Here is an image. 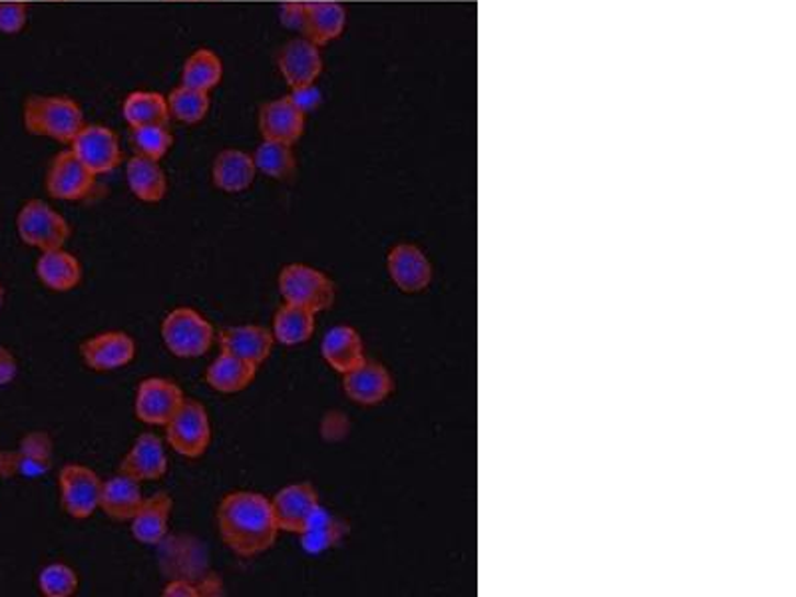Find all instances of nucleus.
Instances as JSON below:
<instances>
[{
    "mask_svg": "<svg viewBox=\"0 0 796 597\" xmlns=\"http://www.w3.org/2000/svg\"><path fill=\"white\" fill-rule=\"evenodd\" d=\"M215 522L223 545L244 560L269 552L279 536L271 500L259 492L225 494L217 506Z\"/></svg>",
    "mask_w": 796,
    "mask_h": 597,
    "instance_id": "obj_1",
    "label": "nucleus"
},
{
    "mask_svg": "<svg viewBox=\"0 0 796 597\" xmlns=\"http://www.w3.org/2000/svg\"><path fill=\"white\" fill-rule=\"evenodd\" d=\"M24 128L32 136L53 138L72 144L76 134L85 128V112L72 98L29 97L22 110Z\"/></svg>",
    "mask_w": 796,
    "mask_h": 597,
    "instance_id": "obj_2",
    "label": "nucleus"
},
{
    "mask_svg": "<svg viewBox=\"0 0 796 597\" xmlns=\"http://www.w3.org/2000/svg\"><path fill=\"white\" fill-rule=\"evenodd\" d=\"M159 335L166 349L178 359H200L212 351L217 339L212 323L191 307L170 311L161 320Z\"/></svg>",
    "mask_w": 796,
    "mask_h": 597,
    "instance_id": "obj_3",
    "label": "nucleus"
},
{
    "mask_svg": "<svg viewBox=\"0 0 796 597\" xmlns=\"http://www.w3.org/2000/svg\"><path fill=\"white\" fill-rule=\"evenodd\" d=\"M279 295L285 303L313 311L315 315L335 303V283L329 275L307 263H289L277 278Z\"/></svg>",
    "mask_w": 796,
    "mask_h": 597,
    "instance_id": "obj_4",
    "label": "nucleus"
},
{
    "mask_svg": "<svg viewBox=\"0 0 796 597\" xmlns=\"http://www.w3.org/2000/svg\"><path fill=\"white\" fill-rule=\"evenodd\" d=\"M164 430H166V444L183 459H202L212 444V420L208 415V408L195 398L186 396L180 410L171 416L170 423L164 427Z\"/></svg>",
    "mask_w": 796,
    "mask_h": 597,
    "instance_id": "obj_5",
    "label": "nucleus"
},
{
    "mask_svg": "<svg viewBox=\"0 0 796 597\" xmlns=\"http://www.w3.org/2000/svg\"><path fill=\"white\" fill-rule=\"evenodd\" d=\"M16 232L24 246L34 247L41 254L66 247L70 239V224L63 214L43 200H29L16 215Z\"/></svg>",
    "mask_w": 796,
    "mask_h": 597,
    "instance_id": "obj_6",
    "label": "nucleus"
},
{
    "mask_svg": "<svg viewBox=\"0 0 796 597\" xmlns=\"http://www.w3.org/2000/svg\"><path fill=\"white\" fill-rule=\"evenodd\" d=\"M102 486L104 481L90 466L80 462L64 464L58 474L60 506L64 512L75 520L92 518L100 510Z\"/></svg>",
    "mask_w": 796,
    "mask_h": 597,
    "instance_id": "obj_7",
    "label": "nucleus"
},
{
    "mask_svg": "<svg viewBox=\"0 0 796 597\" xmlns=\"http://www.w3.org/2000/svg\"><path fill=\"white\" fill-rule=\"evenodd\" d=\"M186 395L178 383L164 376H148L138 384L134 413L139 423L148 427H166L171 416L180 410Z\"/></svg>",
    "mask_w": 796,
    "mask_h": 597,
    "instance_id": "obj_8",
    "label": "nucleus"
},
{
    "mask_svg": "<svg viewBox=\"0 0 796 597\" xmlns=\"http://www.w3.org/2000/svg\"><path fill=\"white\" fill-rule=\"evenodd\" d=\"M96 178L98 176L76 158L72 149H63L54 156L46 171V192L60 202H82L94 192Z\"/></svg>",
    "mask_w": 796,
    "mask_h": 597,
    "instance_id": "obj_9",
    "label": "nucleus"
},
{
    "mask_svg": "<svg viewBox=\"0 0 796 597\" xmlns=\"http://www.w3.org/2000/svg\"><path fill=\"white\" fill-rule=\"evenodd\" d=\"M76 158L94 176H104L122 164V148L114 129L102 124H85L70 144Z\"/></svg>",
    "mask_w": 796,
    "mask_h": 597,
    "instance_id": "obj_10",
    "label": "nucleus"
},
{
    "mask_svg": "<svg viewBox=\"0 0 796 597\" xmlns=\"http://www.w3.org/2000/svg\"><path fill=\"white\" fill-rule=\"evenodd\" d=\"M138 345L126 331L96 333L80 345L82 363L94 373H112L136 359Z\"/></svg>",
    "mask_w": 796,
    "mask_h": 597,
    "instance_id": "obj_11",
    "label": "nucleus"
},
{
    "mask_svg": "<svg viewBox=\"0 0 796 597\" xmlns=\"http://www.w3.org/2000/svg\"><path fill=\"white\" fill-rule=\"evenodd\" d=\"M318 506L321 502L317 491L309 482L289 484L271 498V508L279 532L298 533V536L305 530Z\"/></svg>",
    "mask_w": 796,
    "mask_h": 597,
    "instance_id": "obj_12",
    "label": "nucleus"
},
{
    "mask_svg": "<svg viewBox=\"0 0 796 597\" xmlns=\"http://www.w3.org/2000/svg\"><path fill=\"white\" fill-rule=\"evenodd\" d=\"M168 469L170 460L166 442L154 432H142L120 462L117 472H124L130 478L144 484L161 481L168 474Z\"/></svg>",
    "mask_w": 796,
    "mask_h": 597,
    "instance_id": "obj_13",
    "label": "nucleus"
},
{
    "mask_svg": "<svg viewBox=\"0 0 796 597\" xmlns=\"http://www.w3.org/2000/svg\"><path fill=\"white\" fill-rule=\"evenodd\" d=\"M318 48L321 46L311 43L305 36L293 38L281 48L277 65L291 90L315 85V80L323 72V56Z\"/></svg>",
    "mask_w": 796,
    "mask_h": 597,
    "instance_id": "obj_14",
    "label": "nucleus"
},
{
    "mask_svg": "<svg viewBox=\"0 0 796 597\" xmlns=\"http://www.w3.org/2000/svg\"><path fill=\"white\" fill-rule=\"evenodd\" d=\"M217 342L223 352H229L255 367L266 364L276 347L273 333L261 325H237L223 329L217 335Z\"/></svg>",
    "mask_w": 796,
    "mask_h": 597,
    "instance_id": "obj_15",
    "label": "nucleus"
},
{
    "mask_svg": "<svg viewBox=\"0 0 796 597\" xmlns=\"http://www.w3.org/2000/svg\"><path fill=\"white\" fill-rule=\"evenodd\" d=\"M386 269L394 285L404 293L425 291L433 281V266L423 249L411 244H399L389 251Z\"/></svg>",
    "mask_w": 796,
    "mask_h": 597,
    "instance_id": "obj_16",
    "label": "nucleus"
},
{
    "mask_svg": "<svg viewBox=\"0 0 796 597\" xmlns=\"http://www.w3.org/2000/svg\"><path fill=\"white\" fill-rule=\"evenodd\" d=\"M259 132L264 139L295 146L305 132V112L289 97L271 100L259 112Z\"/></svg>",
    "mask_w": 796,
    "mask_h": 597,
    "instance_id": "obj_17",
    "label": "nucleus"
},
{
    "mask_svg": "<svg viewBox=\"0 0 796 597\" xmlns=\"http://www.w3.org/2000/svg\"><path fill=\"white\" fill-rule=\"evenodd\" d=\"M393 388L391 373L381 363L369 359L350 373L343 374V391L357 405H379L391 396Z\"/></svg>",
    "mask_w": 796,
    "mask_h": 597,
    "instance_id": "obj_18",
    "label": "nucleus"
},
{
    "mask_svg": "<svg viewBox=\"0 0 796 597\" xmlns=\"http://www.w3.org/2000/svg\"><path fill=\"white\" fill-rule=\"evenodd\" d=\"M173 500L168 492H156L144 498L138 512L130 520V532L134 540L144 545H158L166 540L170 530Z\"/></svg>",
    "mask_w": 796,
    "mask_h": 597,
    "instance_id": "obj_19",
    "label": "nucleus"
},
{
    "mask_svg": "<svg viewBox=\"0 0 796 597\" xmlns=\"http://www.w3.org/2000/svg\"><path fill=\"white\" fill-rule=\"evenodd\" d=\"M34 271L44 288L51 289L54 293L75 291L85 279V269L80 259L75 254L66 251L64 247L43 251L36 259Z\"/></svg>",
    "mask_w": 796,
    "mask_h": 597,
    "instance_id": "obj_20",
    "label": "nucleus"
},
{
    "mask_svg": "<svg viewBox=\"0 0 796 597\" xmlns=\"http://www.w3.org/2000/svg\"><path fill=\"white\" fill-rule=\"evenodd\" d=\"M321 357L339 374L350 373L367 361L361 335L349 325H337L325 333L321 341Z\"/></svg>",
    "mask_w": 796,
    "mask_h": 597,
    "instance_id": "obj_21",
    "label": "nucleus"
},
{
    "mask_svg": "<svg viewBox=\"0 0 796 597\" xmlns=\"http://www.w3.org/2000/svg\"><path fill=\"white\" fill-rule=\"evenodd\" d=\"M144 498L146 496L142 492V484L130 478L124 472H117L112 478L104 481L100 510L114 522H130L134 514L138 512Z\"/></svg>",
    "mask_w": 796,
    "mask_h": 597,
    "instance_id": "obj_22",
    "label": "nucleus"
},
{
    "mask_svg": "<svg viewBox=\"0 0 796 597\" xmlns=\"http://www.w3.org/2000/svg\"><path fill=\"white\" fill-rule=\"evenodd\" d=\"M255 176L257 168L254 156H249L244 149H223L213 160L212 182L222 192H245L254 185Z\"/></svg>",
    "mask_w": 796,
    "mask_h": 597,
    "instance_id": "obj_23",
    "label": "nucleus"
},
{
    "mask_svg": "<svg viewBox=\"0 0 796 597\" xmlns=\"http://www.w3.org/2000/svg\"><path fill=\"white\" fill-rule=\"evenodd\" d=\"M257 371L259 367L222 351L205 369V383L215 393L237 395L254 384Z\"/></svg>",
    "mask_w": 796,
    "mask_h": 597,
    "instance_id": "obj_24",
    "label": "nucleus"
},
{
    "mask_svg": "<svg viewBox=\"0 0 796 597\" xmlns=\"http://www.w3.org/2000/svg\"><path fill=\"white\" fill-rule=\"evenodd\" d=\"M347 26V11L339 2L333 0H313L307 2L303 36L317 46L337 41Z\"/></svg>",
    "mask_w": 796,
    "mask_h": 597,
    "instance_id": "obj_25",
    "label": "nucleus"
},
{
    "mask_svg": "<svg viewBox=\"0 0 796 597\" xmlns=\"http://www.w3.org/2000/svg\"><path fill=\"white\" fill-rule=\"evenodd\" d=\"M126 182L130 192L139 202L159 203L168 193V176L158 160H149L136 154L126 164Z\"/></svg>",
    "mask_w": 796,
    "mask_h": 597,
    "instance_id": "obj_26",
    "label": "nucleus"
},
{
    "mask_svg": "<svg viewBox=\"0 0 796 597\" xmlns=\"http://www.w3.org/2000/svg\"><path fill=\"white\" fill-rule=\"evenodd\" d=\"M122 114L130 128L144 126H168L170 122V104L168 98L152 90H136L127 94L122 106Z\"/></svg>",
    "mask_w": 796,
    "mask_h": 597,
    "instance_id": "obj_27",
    "label": "nucleus"
},
{
    "mask_svg": "<svg viewBox=\"0 0 796 597\" xmlns=\"http://www.w3.org/2000/svg\"><path fill=\"white\" fill-rule=\"evenodd\" d=\"M315 317L317 315L313 311L283 303L273 315V327H271L273 339L283 347L305 345L311 341V337L315 333Z\"/></svg>",
    "mask_w": 796,
    "mask_h": 597,
    "instance_id": "obj_28",
    "label": "nucleus"
},
{
    "mask_svg": "<svg viewBox=\"0 0 796 597\" xmlns=\"http://www.w3.org/2000/svg\"><path fill=\"white\" fill-rule=\"evenodd\" d=\"M347 532L345 523L337 520L329 510L318 506L315 514L311 516L305 530L299 533L301 545L307 554H323L333 545L339 544L343 536Z\"/></svg>",
    "mask_w": 796,
    "mask_h": 597,
    "instance_id": "obj_29",
    "label": "nucleus"
},
{
    "mask_svg": "<svg viewBox=\"0 0 796 597\" xmlns=\"http://www.w3.org/2000/svg\"><path fill=\"white\" fill-rule=\"evenodd\" d=\"M255 168L267 178L277 182H287L298 171V158L291 144L264 139L254 154Z\"/></svg>",
    "mask_w": 796,
    "mask_h": 597,
    "instance_id": "obj_30",
    "label": "nucleus"
},
{
    "mask_svg": "<svg viewBox=\"0 0 796 597\" xmlns=\"http://www.w3.org/2000/svg\"><path fill=\"white\" fill-rule=\"evenodd\" d=\"M222 58L210 48H200L191 54L181 70V85L202 90L208 94L222 82Z\"/></svg>",
    "mask_w": 796,
    "mask_h": 597,
    "instance_id": "obj_31",
    "label": "nucleus"
},
{
    "mask_svg": "<svg viewBox=\"0 0 796 597\" xmlns=\"http://www.w3.org/2000/svg\"><path fill=\"white\" fill-rule=\"evenodd\" d=\"M168 104H170L171 116L183 124H200L203 117L208 116L210 106H212L208 92L183 85L171 90Z\"/></svg>",
    "mask_w": 796,
    "mask_h": 597,
    "instance_id": "obj_32",
    "label": "nucleus"
},
{
    "mask_svg": "<svg viewBox=\"0 0 796 597\" xmlns=\"http://www.w3.org/2000/svg\"><path fill=\"white\" fill-rule=\"evenodd\" d=\"M80 587L75 567L63 562L44 565L38 574V589L44 597H72Z\"/></svg>",
    "mask_w": 796,
    "mask_h": 597,
    "instance_id": "obj_33",
    "label": "nucleus"
},
{
    "mask_svg": "<svg viewBox=\"0 0 796 597\" xmlns=\"http://www.w3.org/2000/svg\"><path fill=\"white\" fill-rule=\"evenodd\" d=\"M132 144L139 156L149 160H161L173 144L168 126H144V128H132Z\"/></svg>",
    "mask_w": 796,
    "mask_h": 597,
    "instance_id": "obj_34",
    "label": "nucleus"
},
{
    "mask_svg": "<svg viewBox=\"0 0 796 597\" xmlns=\"http://www.w3.org/2000/svg\"><path fill=\"white\" fill-rule=\"evenodd\" d=\"M29 21V7L19 0H0V33L19 34Z\"/></svg>",
    "mask_w": 796,
    "mask_h": 597,
    "instance_id": "obj_35",
    "label": "nucleus"
},
{
    "mask_svg": "<svg viewBox=\"0 0 796 597\" xmlns=\"http://www.w3.org/2000/svg\"><path fill=\"white\" fill-rule=\"evenodd\" d=\"M305 9H307V2H285L279 11V21L283 22V26L287 29L303 31Z\"/></svg>",
    "mask_w": 796,
    "mask_h": 597,
    "instance_id": "obj_36",
    "label": "nucleus"
},
{
    "mask_svg": "<svg viewBox=\"0 0 796 597\" xmlns=\"http://www.w3.org/2000/svg\"><path fill=\"white\" fill-rule=\"evenodd\" d=\"M289 98H291V100H293V102H295V104H298L305 114H307V112H313V110H317L318 104H321V92H318V88H315V85L293 88Z\"/></svg>",
    "mask_w": 796,
    "mask_h": 597,
    "instance_id": "obj_37",
    "label": "nucleus"
},
{
    "mask_svg": "<svg viewBox=\"0 0 796 597\" xmlns=\"http://www.w3.org/2000/svg\"><path fill=\"white\" fill-rule=\"evenodd\" d=\"M19 374V361L11 349L0 345V386L11 384Z\"/></svg>",
    "mask_w": 796,
    "mask_h": 597,
    "instance_id": "obj_38",
    "label": "nucleus"
},
{
    "mask_svg": "<svg viewBox=\"0 0 796 597\" xmlns=\"http://www.w3.org/2000/svg\"><path fill=\"white\" fill-rule=\"evenodd\" d=\"M161 594H164V596L166 597L202 596L200 587L193 586V584H190V582H183V579H176V582H171V584H168V586L164 587V592H161Z\"/></svg>",
    "mask_w": 796,
    "mask_h": 597,
    "instance_id": "obj_39",
    "label": "nucleus"
},
{
    "mask_svg": "<svg viewBox=\"0 0 796 597\" xmlns=\"http://www.w3.org/2000/svg\"><path fill=\"white\" fill-rule=\"evenodd\" d=\"M2 305H4V288L0 283V309H2Z\"/></svg>",
    "mask_w": 796,
    "mask_h": 597,
    "instance_id": "obj_40",
    "label": "nucleus"
}]
</instances>
